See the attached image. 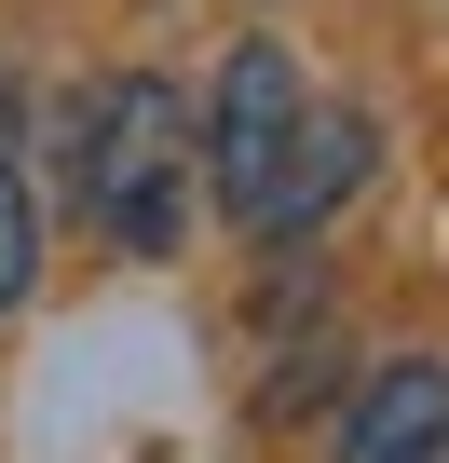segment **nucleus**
Returning <instances> with one entry per match:
<instances>
[{"label": "nucleus", "instance_id": "f257e3e1", "mask_svg": "<svg viewBox=\"0 0 449 463\" xmlns=\"http://www.w3.org/2000/svg\"><path fill=\"white\" fill-rule=\"evenodd\" d=\"M177 177H191V96L164 69H123L82 96V204L123 232L136 260L177 246Z\"/></svg>", "mask_w": 449, "mask_h": 463}, {"label": "nucleus", "instance_id": "f03ea898", "mask_svg": "<svg viewBox=\"0 0 449 463\" xmlns=\"http://www.w3.org/2000/svg\"><path fill=\"white\" fill-rule=\"evenodd\" d=\"M300 109H313V96H300V55H286V42H232V69H218V96H204V137H191L232 218H259V191H273Z\"/></svg>", "mask_w": 449, "mask_h": 463}, {"label": "nucleus", "instance_id": "7ed1b4c3", "mask_svg": "<svg viewBox=\"0 0 449 463\" xmlns=\"http://www.w3.org/2000/svg\"><path fill=\"white\" fill-rule=\"evenodd\" d=\"M327 463H449V354H381L354 382Z\"/></svg>", "mask_w": 449, "mask_h": 463}, {"label": "nucleus", "instance_id": "20e7f679", "mask_svg": "<svg viewBox=\"0 0 449 463\" xmlns=\"http://www.w3.org/2000/svg\"><path fill=\"white\" fill-rule=\"evenodd\" d=\"M368 150H381V123H368V109H300V137H286V164H273V191H259V218H246V232H259V246H300V232L368 177Z\"/></svg>", "mask_w": 449, "mask_h": 463}, {"label": "nucleus", "instance_id": "39448f33", "mask_svg": "<svg viewBox=\"0 0 449 463\" xmlns=\"http://www.w3.org/2000/svg\"><path fill=\"white\" fill-rule=\"evenodd\" d=\"M28 287H42V204H28L14 150H0V300H28Z\"/></svg>", "mask_w": 449, "mask_h": 463}]
</instances>
